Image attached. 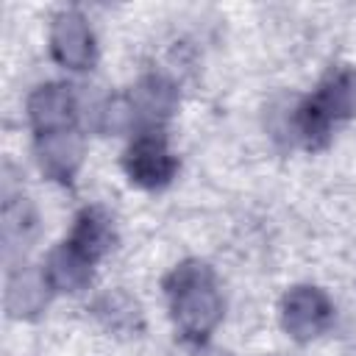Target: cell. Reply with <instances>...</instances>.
Instances as JSON below:
<instances>
[{"label": "cell", "instance_id": "1", "mask_svg": "<svg viewBox=\"0 0 356 356\" xmlns=\"http://www.w3.org/2000/svg\"><path fill=\"white\" fill-rule=\"evenodd\" d=\"M164 295L175 331L189 342L209 339L217 323L222 320V295L214 270L206 261H181L164 278Z\"/></svg>", "mask_w": 356, "mask_h": 356}, {"label": "cell", "instance_id": "2", "mask_svg": "<svg viewBox=\"0 0 356 356\" xmlns=\"http://www.w3.org/2000/svg\"><path fill=\"white\" fill-rule=\"evenodd\" d=\"M356 114V67H334L309 97L295 100V142L325 147L334 128Z\"/></svg>", "mask_w": 356, "mask_h": 356}, {"label": "cell", "instance_id": "3", "mask_svg": "<svg viewBox=\"0 0 356 356\" xmlns=\"http://www.w3.org/2000/svg\"><path fill=\"white\" fill-rule=\"evenodd\" d=\"M125 175L142 189H161L178 172V156L172 153L164 131H136L122 156Z\"/></svg>", "mask_w": 356, "mask_h": 356}, {"label": "cell", "instance_id": "4", "mask_svg": "<svg viewBox=\"0 0 356 356\" xmlns=\"http://www.w3.org/2000/svg\"><path fill=\"white\" fill-rule=\"evenodd\" d=\"M334 323L331 298L312 284L292 286L281 300V325L295 342H312Z\"/></svg>", "mask_w": 356, "mask_h": 356}, {"label": "cell", "instance_id": "5", "mask_svg": "<svg viewBox=\"0 0 356 356\" xmlns=\"http://www.w3.org/2000/svg\"><path fill=\"white\" fill-rule=\"evenodd\" d=\"M25 111H28V122L36 131V136L58 134V131L75 128V122L81 120V100L70 83L50 81V83H39L28 95Z\"/></svg>", "mask_w": 356, "mask_h": 356}, {"label": "cell", "instance_id": "6", "mask_svg": "<svg viewBox=\"0 0 356 356\" xmlns=\"http://www.w3.org/2000/svg\"><path fill=\"white\" fill-rule=\"evenodd\" d=\"M50 53L53 58L72 70L83 72L95 64L97 47H95V33L86 22V17L75 8H64L53 17L50 22Z\"/></svg>", "mask_w": 356, "mask_h": 356}, {"label": "cell", "instance_id": "7", "mask_svg": "<svg viewBox=\"0 0 356 356\" xmlns=\"http://www.w3.org/2000/svg\"><path fill=\"white\" fill-rule=\"evenodd\" d=\"M134 114H136V131H161V125L175 114L178 108V89L170 78L150 72L142 75L134 89L128 92Z\"/></svg>", "mask_w": 356, "mask_h": 356}, {"label": "cell", "instance_id": "8", "mask_svg": "<svg viewBox=\"0 0 356 356\" xmlns=\"http://www.w3.org/2000/svg\"><path fill=\"white\" fill-rule=\"evenodd\" d=\"M36 161L42 172L53 181L70 184L83 161V136L72 131H58V134H42L36 136Z\"/></svg>", "mask_w": 356, "mask_h": 356}, {"label": "cell", "instance_id": "9", "mask_svg": "<svg viewBox=\"0 0 356 356\" xmlns=\"http://www.w3.org/2000/svg\"><path fill=\"white\" fill-rule=\"evenodd\" d=\"M67 242L81 256H86L92 264H97L117 245L114 217L103 206H86V209H81L75 214V220H72V231H70Z\"/></svg>", "mask_w": 356, "mask_h": 356}, {"label": "cell", "instance_id": "10", "mask_svg": "<svg viewBox=\"0 0 356 356\" xmlns=\"http://www.w3.org/2000/svg\"><path fill=\"white\" fill-rule=\"evenodd\" d=\"M42 270L53 292H81L92 284L95 264L64 239L47 253V261L42 264Z\"/></svg>", "mask_w": 356, "mask_h": 356}, {"label": "cell", "instance_id": "11", "mask_svg": "<svg viewBox=\"0 0 356 356\" xmlns=\"http://www.w3.org/2000/svg\"><path fill=\"white\" fill-rule=\"evenodd\" d=\"M50 292L53 289L44 278V270L17 267L6 284V309L11 317H33L44 309Z\"/></svg>", "mask_w": 356, "mask_h": 356}, {"label": "cell", "instance_id": "12", "mask_svg": "<svg viewBox=\"0 0 356 356\" xmlns=\"http://www.w3.org/2000/svg\"><path fill=\"white\" fill-rule=\"evenodd\" d=\"M36 234V211L25 195H8L3 200V245L6 256L11 259L14 253H22L28 242Z\"/></svg>", "mask_w": 356, "mask_h": 356}, {"label": "cell", "instance_id": "13", "mask_svg": "<svg viewBox=\"0 0 356 356\" xmlns=\"http://www.w3.org/2000/svg\"><path fill=\"white\" fill-rule=\"evenodd\" d=\"M95 317L114 334H139L142 331V306L136 303V298H131L122 289H111L103 292L95 306H92Z\"/></svg>", "mask_w": 356, "mask_h": 356}, {"label": "cell", "instance_id": "14", "mask_svg": "<svg viewBox=\"0 0 356 356\" xmlns=\"http://www.w3.org/2000/svg\"><path fill=\"white\" fill-rule=\"evenodd\" d=\"M203 356H228V353H203Z\"/></svg>", "mask_w": 356, "mask_h": 356}]
</instances>
